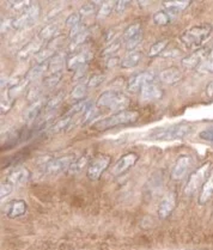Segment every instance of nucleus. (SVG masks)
I'll return each instance as SVG.
<instances>
[{"mask_svg": "<svg viewBox=\"0 0 213 250\" xmlns=\"http://www.w3.org/2000/svg\"><path fill=\"white\" fill-rule=\"evenodd\" d=\"M30 176V171L27 168H24V166H18V168H16L15 170H12L10 173V175L7 176V181L14 184L15 187L23 186V184L29 182Z\"/></svg>", "mask_w": 213, "mask_h": 250, "instance_id": "15", "label": "nucleus"}, {"mask_svg": "<svg viewBox=\"0 0 213 250\" xmlns=\"http://www.w3.org/2000/svg\"><path fill=\"white\" fill-rule=\"evenodd\" d=\"M213 27L210 23H202V24L192 27L191 29L186 30L180 36L181 43L188 49H198L207 41V38L212 35Z\"/></svg>", "mask_w": 213, "mask_h": 250, "instance_id": "2", "label": "nucleus"}, {"mask_svg": "<svg viewBox=\"0 0 213 250\" xmlns=\"http://www.w3.org/2000/svg\"><path fill=\"white\" fill-rule=\"evenodd\" d=\"M109 164H110V157H109V156H98V157L95 158V160L89 164V166H88V179H91V181H97V179H100L101 176L103 175V173L108 169Z\"/></svg>", "mask_w": 213, "mask_h": 250, "instance_id": "8", "label": "nucleus"}, {"mask_svg": "<svg viewBox=\"0 0 213 250\" xmlns=\"http://www.w3.org/2000/svg\"><path fill=\"white\" fill-rule=\"evenodd\" d=\"M192 164H193V160H192L191 156H180L170 171L171 179H174V181H181V179H184V176L187 175V173L191 169Z\"/></svg>", "mask_w": 213, "mask_h": 250, "instance_id": "9", "label": "nucleus"}, {"mask_svg": "<svg viewBox=\"0 0 213 250\" xmlns=\"http://www.w3.org/2000/svg\"><path fill=\"white\" fill-rule=\"evenodd\" d=\"M41 14V7L37 2L31 4L22 15L16 18L14 22V29L16 30H25L28 28L33 27L38 19Z\"/></svg>", "mask_w": 213, "mask_h": 250, "instance_id": "7", "label": "nucleus"}, {"mask_svg": "<svg viewBox=\"0 0 213 250\" xmlns=\"http://www.w3.org/2000/svg\"><path fill=\"white\" fill-rule=\"evenodd\" d=\"M140 34H142V24L140 23H133V24H131L124 30V35H122V41L127 42V41L132 40V38L140 35Z\"/></svg>", "mask_w": 213, "mask_h": 250, "instance_id": "31", "label": "nucleus"}, {"mask_svg": "<svg viewBox=\"0 0 213 250\" xmlns=\"http://www.w3.org/2000/svg\"><path fill=\"white\" fill-rule=\"evenodd\" d=\"M105 79H106L105 75L96 73V74H92L91 77H90L85 83H87L88 89H93V88L100 87V85L105 82Z\"/></svg>", "mask_w": 213, "mask_h": 250, "instance_id": "40", "label": "nucleus"}, {"mask_svg": "<svg viewBox=\"0 0 213 250\" xmlns=\"http://www.w3.org/2000/svg\"><path fill=\"white\" fill-rule=\"evenodd\" d=\"M76 162V157L73 155L61 156L51 160L46 163L45 174L47 176H58L71 169L72 164Z\"/></svg>", "mask_w": 213, "mask_h": 250, "instance_id": "6", "label": "nucleus"}, {"mask_svg": "<svg viewBox=\"0 0 213 250\" xmlns=\"http://www.w3.org/2000/svg\"><path fill=\"white\" fill-rule=\"evenodd\" d=\"M14 102H15V100H12L11 97H9V96H7V93L5 96L2 95L1 102H0V106H1V108H0L1 115H4V114L9 113V111L11 110L12 104H14Z\"/></svg>", "mask_w": 213, "mask_h": 250, "instance_id": "41", "label": "nucleus"}, {"mask_svg": "<svg viewBox=\"0 0 213 250\" xmlns=\"http://www.w3.org/2000/svg\"><path fill=\"white\" fill-rule=\"evenodd\" d=\"M14 188L15 186L12 183H10L9 181L2 182V183L0 184V197H1V200H4L5 197L9 196V195L14 192Z\"/></svg>", "mask_w": 213, "mask_h": 250, "instance_id": "43", "label": "nucleus"}, {"mask_svg": "<svg viewBox=\"0 0 213 250\" xmlns=\"http://www.w3.org/2000/svg\"><path fill=\"white\" fill-rule=\"evenodd\" d=\"M76 73H74V77H73V80H78L80 79L82 77H84L85 73H87V66L85 67H82V69L77 70V71H74Z\"/></svg>", "mask_w": 213, "mask_h": 250, "instance_id": "52", "label": "nucleus"}, {"mask_svg": "<svg viewBox=\"0 0 213 250\" xmlns=\"http://www.w3.org/2000/svg\"><path fill=\"white\" fill-rule=\"evenodd\" d=\"M182 78V72L178 69V67H169V69L163 70L158 74V79L164 84L171 85L175 83L180 82Z\"/></svg>", "mask_w": 213, "mask_h": 250, "instance_id": "17", "label": "nucleus"}, {"mask_svg": "<svg viewBox=\"0 0 213 250\" xmlns=\"http://www.w3.org/2000/svg\"><path fill=\"white\" fill-rule=\"evenodd\" d=\"M121 40H122V38H121ZM121 40H120V38H115V40H114L113 42L109 43L108 47H106L105 51H103V53H102L103 55L111 58V56H113V54H115L116 52L119 51V48H120V46H121V43H122Z\"/></svg>", "mask_w": 213, "mask_h": 250, "instance_id": "37", "label": "nucleus"}, {"mask_svg": "<svg viewBox=\"0 0 213 250\" xmlns=\"http://www.w3.org/2000/svg\"><path fill=\"white\" fill-rule=\"evenodd\" d=\"M87 91H88L87 83H80V84H78L77 87L72 90L71 97L73 98V100L83 101L82 98L85 97V95H87Z\"/></svg>", "mask_w": 213, "mask_h": 250, "instance_id": "35", "label": "nucleus"}, {"mask_svg": "<svg viewBox=\"0 0 213 250\" xmlns=\"http://www.w3.org/2000/svg\"><path fill=\"white\" fill-rule=\"evenodd\" d=\"M138 160H139V156L134 152L126 153L124 156H122L120 160L116 162L115 165H114L113 175L120 176V175H122V174L126 173V171H128L129 169L133 168V166L136 165Z\"/></svg>", "mask_w": 213, "mask_h": 250, "instance_id": "11", "label": "nucleus"}, {"mask_svg": "<svg viewBox=\"0 0 213 250\" xmlns=\"http://www.w3.org/2000/svg\"><path fill=\"white\" fill-rule=\"evenodd\" d=\"M28 80L25 79V77H24V79H17L16 80V82L14 83V84H11L9 87V89H7V96H9V97H11L12 100H15L16 97H17L18 95H20V93L23 92V90H24L25 89V87H27L28 85Z\"/></svg>", "mask_w": 213, "mask_h": 250, "instance_id": "28", "label": "nucleus"}, {"mask_svg": "<svg viewBox=\"0 0 213 250\" xmlns=\"http://www.w3.org/2000/svg\"><path fill=\"white\" fill-rule=\"evenodd\" d=\"M213 196V173L210 174L207 179L205 181L204 186L201 187V193L199 195V204L204 205L210 201Z\"/></svg>", "mask_w": 213, "mask_h": 250, "instance_id": "21", "label": "nucleus"}, {"mask_svg": "<svg viewBox=\"0 0 213 250\" xmlns=\"http://www.w3.org/2000/svg\"><path fill=\"white\" fill-rule=\"evenodd\" d=\"M91 59L92 54L89 51L78 52V53L73 54L71 58L67 59V69L70 71H77V70L87 66L89 64V61H91Z\"/></svg>", "mask_w": 213, "mask_h": 250, "instance_id": "12", "label": "nucleus"}, {"mask_svg": "<svg viewBox=\"0 0 213 250\" xmlns=\"http://www.w3.org/2000/svg\"><path fill=\"white\" fill-rule=\"evenodd\" d=\"M210 168H211V163L207 162L191 174L188 181H187L186 188H184V193L187 195H193L194 193L198 192V189L204 186L205 181L210 175Z\"/></svg>", "mask_w": 213, "mask_h": 250, "instance_id": "5", "label": "nucleus"}, {"mask_svg": "<svg viewBox=\"0 0 213 250\" xmlns=\"http://www.w3.org/2000/svg\"><path fill=\"white\" fill-rule=\"evenodd\" d=\"M28 206L27 202L23 201V200H17V201H12L9 205L6 211L7 217L11 218V219H16V218H19L22 215H24L27 213Z\"/></svg>", "mask_w": 213, "mask_h": 250, "instance_id": "20", "label": "nucleus"}, {"mask_svg": "<svg viewBox=\"0 0 213 250\" xmlns=\"http://www.w3.org/2000/svg\"><path fill=\"white\" fill-rule=\"evenodd\" d=\"M206 93H207V96H209V97H213V80L211 83H210L209 85H207Z\"/></svg>", "mask_w": 213, "mask_h": 250, "instance_id": "53", "label": "nucleus"}, {"mask_svg": "<svg viewBox=\"0 0 213 250\" xmlns=\"http://www.w3.org/2000/svg\"><path fill=\"white\" fill-rule=\"evenodd\" d=\"M176 204H178V200H176L175 193H168L158 206V215L160 219H167L175 210Z\"/></svg>", "mask_w": 213, "mask_h": 250, "instance_id": "13", "label": "nucleus"}, {"mask_svg": "<svg viewBox=\"0 0 213 250\" xmlns=\"http://www.w3.org/2000/svg\"><path fill=\"white\" fill-rule=\"evenodd\" d=\"M131 5V2L129 1H126V0H124V1H116V6H115V12L118 15H121L124 14V11L127 10V7Z\"/></svg>", "mask_w": 213, "mask_h": 250, "instance_id": "49", "label": "nucleus"}, {"mask_svg": "<svg viewBox=\"0 0 213 250\" xmlns=\"http://www.w3.org/2000/svg\"><path fill=\"white\" fill-rule=\"evenodd\" d=\"M116 1H105L101 4L100 9L97 11V18L98 19H105L113 11H115Z\"/></svg>", "mask_w": 213, "mask_h": 250, "instance_id": "30", "label": "nucleus"}, {"mask_svg": "<svg viewBox=\"0 0 213 250\" xmlns=\"http://www.w3.org/2000/svg\"><path fill=\"white\" fill-rule=\"evenodd\" d=\"M87 30H88L87 27H85L84 24L77 25V27L72 28L71 31H70V38H71V40H73L74 37H77L78 35H80V34L84 33V31H87Z\"/></svg>", "mask_w": 213, "mask_h": 250, "instance_id": "47", "label": "nucleus"}, {"mask_svg": "<svg viewBox=\"0 0 213 250\" xmlns=\"http://www.w3.org/2000/svg\"><path fill=\"white\" fill-rule=\"evenodd\" d=\"M89 38V31H84L80 35H78L77 37H74L73 40H71V46H70V51H76V49L79 48L82 44H84Z\"/></svg>", "mask_w": 213, "mask_h": 250, "instance_id": "34", "label": "nucleus"}, {"mask_svg": "<svg viewBox=\"0 0 213 250\" xmlns=\"http://www.w3.org/2000/svg\"><path fill=\"white\" fill-rule=\"evenodd\" d=\"M95 12H96V4H95V2H89V4L83 5L82 9L79 10V14L82 15V17H85V16L95 14Z\"/></svg>", "mask_w": 213, "mask_h": 250, "instance_id": "45", "label": "nucleus"}, {"mask_svg": "<svg viewBox=\"0 0 213 250\" xmlns=\"http://www.w3.org/2000/svg\"><path fill=\"white\" fill-rule=\"evenodd\" d=\"M155 78L156 74L153 73L152 71L140 72V73L133 75V77L128 80V83H127V90H128L129 92H137V91H140L146 84L153 83Z\"/></svg>", "mask_w": 213, "mask_h": 250, "instance_id": "10", "label": "nucleus"}, {"mask_svg": "<svg viewBox=\"0 0 213 250\" xmlns=\"http://www.w3.org/2000/svg\"><path fill=\"white\" fill-rule=\"evenodd\" d=\"M139 119V114L136 110H121L113 114L110 116H106L105 119H101L92 125V128L95 131H106V129L114 128L124 125H129L136 122Z\"/></svg>", "mask_w": 213, "mask_h": 250, "instance_id": "3", "label": "nucleus"}, {"mask_svg": "<svg viewBox=\"0 0 213 250\" xmlns=\"http://www.w3.org/2000/svg\"><path fill=\"white\" fill-rule=\"evenodd\" d=\"M140 96L144 101L160 100L163 97V90L155 83H150L140 90Z\"/></svg>", "mask_w": 213, "mask_h": 250, "instance_id": "18", "label": "nucleus"}, {"mask_svg": "<svg viewBox=\"0 0 213 250\" xmlns=\"http://www.w3.org/2000/svg\"><path fill=\"white\" fill-rule=\"evenodd\" d=\"M88 164H90L88 156H84V157H80L79 160H77L76 162L72 164L71 171H72V173H74V174L80 173V171L84 170L85 166H87Z\"/></svg>", "mask_w": 213, "mask_h": 250, "instance_id": "39", "label": "nucleus"}, {"mask_svg": "<svg viewBox=\"0 0 213 250\" xmlns=\"http://www.w3.org/2000/svg\"><path fill=\"white\" fill-rule=\"evenodd\" d=\"M128 103L126 96L118 90H108L105 91L102 95L98 97L97 107L98 108H106L109 110H119L124 108Z\"/></svg>", "mask_w": 213, "mask_h": 250, "instance_id": "4", "label": "nucleus"}, {"mask_svg": "<svg viewBox=\"0 0 213 250\" xmlns=\"http://www.w3.org/2000/svg\"><path fill=\"white\" fill-rule=\"evenodd\" d=\"M61 9H62L61 5H58V6L54 7L53 10H51V11H49V14L47 15V19H52V18L55 17V16L58 15L59 12H60V10H61Z\"/></svg>", "mask_w": 213, "mask_h": 250, "instance_id": "51", "label": "nucleus"}, {"mask_svg": "<svg viewBox=\"0 0 213 250\" xmlns=\"http://www.w3.org/2000/svg\"><path fill=\"white\" fill-rule=\"evenodd\" d=\"M47 70H48V62L35 65L33 69L29 70V72H28L27 75H25V79H27L28 82H34V80L42 77L43 73H45Z\"/></svg>", "mask_w": 213, "mask_h": 250, "instance_id": "27", "label": "nucleus"}, {"mask_svg": "<svg viewBox=\"0 0 213 250\" xmlns=\"http://www.w3.org/2000/svg\"><path fill=\"white\" fill-rule=\"evenodd\" d=\"M65 62L67 64L66 54L58 52V53L48 61V70L51 71V73H59V72H62V67H64Z\"/></svg>", "mask_w": 213, "mask_h": 250, "instance_id": "22", "label": "nucleus"}, {"mask_svg": "<svg viewBox=\"0 0 213 250\" xmlns=\"http://www.w3.org/2000/svg\"><path fill=\"white\" fill-rule=\"evenodd\" d=\"M64 98H65L64 91H60V92L54 95L52 98H49V100L47 101V103L45 104V109H43L46 115H49V114L53 113L54 110H56V109L59 108V106L61 104L62 101H64Z\"/></svg>", "mask_w": 213, "mask_h": 250, "instance_id": "24", "label": "nucleus"}, {"mask_svg": "<svg viewBox=\"0 0 213 250\" xmlns=\"http://www.w3.org/2000/svg\"><path fill=\"white\" fill-rule=\"evenodd\" d=\"M73 118H70V116H66L65 115V118H62L61 120H59L58 122H55V124L52 126L51 128V133H61L64 131H67V129L71 128V126L73 125Z\"/></svg>", "mask_w": 213, "mask_h": 250, "instance_id": "29", "label": "nucleus"}, {"mask_svg": "<svg viewBox=\"0 0 213 250\" xmlns=\"http://www.w3.org/2000/svg\"><path fill=\"white\" fill-rule=\"evenodd\" d=\"M14 22L15 19H11V18H5V19L1 20V31H7L9 28H12L14 29Z\"/></svg>", "mask_w": 213, "mask_h": 250, "instance_id": "50", "label": "nucleus"}, {"mask_svg": "<svg viewBox=\"0 0 213 250\" xmlns=\"http://www.w3.org/2000/svg\"><path fill=\"white\" fill-rule=\"evenodd\" d=\"M153 23L157 25H168L170 24L171 20H173V15L169 14L168 11L163 10V11H158L153 15L152 17Z\"/></svg>", "mask_w": 213, "mask_h": 250, "instance_id": "32", "label": "nucleus"}, {"mask_svg": "<svg viewBox=\"0 0 213 250\" xmlns=\"http://www.w3.org/2000/svg\"><path fill=\"white\" fill-rule=\"evenodd\" d=\"M41 49H42V41H30V42H28L25 46H23L22 49H19L17 56L19 60H27L29 59L30 56H35Z\"/></svg>", "mask_w": 213, "mask_h": 250, "instance_id": "16", "label": "nucleus"}, {"mask_svg": "<svg viewBox=\"0 0 213 250\" xmlns=\"http://www.w3.org/2000/svg\"><path fill=\"white\" fill-rule=\"evenodd\" d=\"M58 34V24L55 23H51V24H47L38 33V40L42 41V42H47V41H51L55 37V35Z\"/></svg>", "mask_w": 213, "mask_h": 250, "instance_id": "25", "label": "nucleus"}, {"mask_svg": "<svg viewBox=\"0 0 213 250\" xmlns=\"http://www.w3.org/2000/svg\"><path fill=\"white\" fill-rule=\"evenodd\" d=\"M209 55L206 49H196L195 52H193L192 54L187 55L186 58L182 59V66L184 69L193 70L195 67L201 66L202 62L205 61Z\"/></svg>", "mask_w": 213, "mask_h": 250, "instance_id": "14", "label": "nucleus"}, {"mask_svg": "<svg viewBox=\"0 0 213 250\" xmlns=\"http://www.w3.org/2000/svg\"><path fill=\"white\" fill-rule=\"evenodd\" d=\"M193 131V127L187 124L170 125L153 129L147 134V139L152 142H171V140L182 139Z\"/></svg>", "mask_w": 213, "mask_h": 250, "instance_id": "1", "label": "nucleus"}, {"mask_svg": "<svg viewBox=\"0 0 213 250\" xmlns=\"http://www.w3.org/2000/svg\"><path fill=\"white\" fill-rule=\"evenodd\" d=\"M45 109V106H43V101L42 100H37V101H34L33 103L25 109L24 114H23V119L27 124H30V122L35 121L36 119L40 116L41 111Z\"/></svg>", "mask_w": 213, "mask_h": 250, "instance_id": "19", "label": "nucleus"}, {"mask_svg": "<svg viewBox=\"0 0 213 250\" xmlns=\"http://www.w3.org/2000/svg\"><path fill=\"white\" fill-rule=\"evenodd\" d=\"M142 52L139 51L129 52V53L120 61L121 69H124V70L133 69V67H136L137 65L139 64L140 60H142Z\"/></svg>", "mask_w": 213, "mask_h": 250, "instance_id": "23", "label": "nucleus"}, {"mask_svg": "<svg viewBox=\"0 0 213 250\" xmlns=\"http://www.w3.org/2000/svg\"><path fill=\"white\" fill-rule=\"evenodd\" d=\"M80 20H82V15H80L79 12H74V14L70 15L69 17L66 18V27L72 29V28L80 24Z\"/></svg>", "mask_w": 213, "mask_h": 250, "instance_id": "42", "label": "nucleus"}, {"mask_svg": "<svg viewBox=\"0 0 213 250\" xmlns=\"http://www.w3.org/2000/svg\"><path fill=\"white\" fill-rule=\"evenodd\" d=\"M31 5V2L29 1H7L6 6L9 7L10 10L12 11H19V12H24L25 10L28 9Z\"/></svg>", "mask_w": 213, "mask_h": 250, "instance_id": "38", "label": "nucleus"}, {"mask_svg": "<svg viewBox=\"0 0 213 250\" xmlns=\"http://www.w3.org/2000/svg\"><path fill=\"white\" fill-rule=\"evenodd\" d=\"M191 5V1H164L163 6H164L165 11H168L170 15H176L182 12L187 7Z\"/></svg>", "mask_w": 213, "mask_h": 250, "instance_id": "26", "label": "nucleus"}, {"mask_svg": "<svg viewBox=\"0 0 213 250\" xmlns=\"http://www.w3.org/2000/svg\"><path fill=\"white\" fill-rule=\"evenodd\" d=\"M168 46V41L167 40H163V41H157L150 47L149 49V56L150 58H156L160 54H162L164 52V49L167 48Z\"/></svg>", "mask_w": 213, "mask_h": 250, "instance_id": "33", "label": "nucleus"}, {"mask_svg": "<svg viewBox=\"0 0 213 250\" xmlns=\"http://www.w3.org/2000/svg\"><path fill=\"white\" fill-rule=\"evenodd\" d=\"M200 69H202V71L210 72V73H213V49L209 53L206 60L201 64Z\"/></svg>", "mask_w": 213, "mask_h": 250, "instance_id": "44", "label": "nucleus"}, {"mask_svg": "<svg viewBox=\"0 0 213 250\" xmlns=\"http://www.w3.org/2000/svg\"><path fill=\"white\" fill-rule=\"evenodd\" d=\"M61 77L62 72H59V73H51L48 77H46L45 79H43V85L48 89L56 87V85L59 84V82L61 80Z\"/></svg>", "mask_w": 213, "mask_h": 250, "instance_id": "36", "label": "nucleus"}, {"mask_svg": "<svg viewBox=\"0 0 213 250\" xmlns=\"http://www.w3.org/2000/svg\"><path fill=\"white\" fill-rule=\"evenodd\" d=\"M142 34H140V35L136 36V37H133V38H132V40H129V41H127V42H124V43H126L127 51H129V52L136 51L138 44H139L140 41H142Z\"/></svg>", "mask_w": 213, "mask_h": 250, "instance_id": "46", "label": "nucleus"}, {"mask_svg": "<svg viewBox=\"0 0 213 250\" xmlns=\"http://www.w3.org/2000/svg\"><path fill=\"white\" fill-rule=\"evenodd\" d=\"M200 139L205 140V142L213 143V128H207L205 131L199 133Z\"/></svg>", "mask_w": 213, "mask_h": 250, "instance_id": "48", "label": "nucleus"}]
</instances>
